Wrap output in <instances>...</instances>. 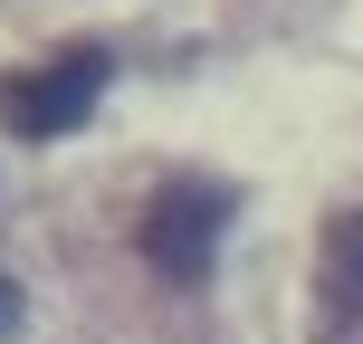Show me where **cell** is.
I'll return each instance as SVG.
<instances>
[{
	"label": "cell",
	"instance_id": "7a4b0ae2",
	"mask_svg": "<svg viewBox=\"0 0 363 344\" xmlns=\"http://www.w3.org/2000/svg\"><path fill=\"white\" fill-rule=\"evenodd\" d=\"M230 211H239L230 182H172V192L144 211V258L172 268V277H201L211 249H220V230H230Z\"/></svg>",
	"mask_w": 363,
	"mask_h": 344
},
{
	"label": "cell",
	"instance_id": "6da1fadb",
	"mask_svg": "<svg viewBox=\"0 0 363 344\" xmlns=\"http://www.w3.org/2000/svg\"><path fill=\"white\" fill-rule=\"evenodd\" d=\"M96 96H106V57H96V48H67V57H48V67H29V77L0 87V125L29 134V144H48V134H77V125H86Z\"/></svg>",
	"mask_w": 363,
	"mask_h": 344
},
{
	"label": "cell",
	"instance_id": "277c9868",
	"mask_svg": "<svg viewBox=\"0 0 363 344\" xmlns=\"http://www.w3.org/2000/svg\"><path fill=\"white\" fill-rule=\"evenodd\" d=\"M10 326H19V287L0 277V335H10Z\"/></svg>",
	"mask_w": 363,
	"mask_h": 344
},
{
	"label": "cell",
	"instance_id": "3957f363",
	"mask_svg": "<svg viewBox=\"0 0 363 344\" xmlns=\"http://www.w3.org/2000/svg\"><path fill=\"white\" fill-rule=\"evenodd\" d=\"M354 326H363V211L325 220V249H315V335Z\"/></svg>",
	"mask_w": 363,
	"mask_h": 344
}]
</instances>
